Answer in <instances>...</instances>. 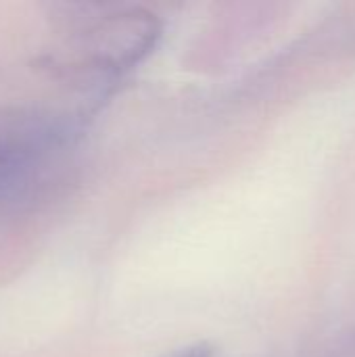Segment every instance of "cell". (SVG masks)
Here are the masks:
<instances>
[{"label":"cell","mask_w":355,"mask_h":357,"mask_svg":"<svg viewBox=\"0 0 355 357\" xmlns=\"http://www.w3.org/2000/svg\"><path fill=\"white\" fill-rule=\"evenodd\" d=\"M163 357H213V347L209 343H192V345L174 349Z\"/></svg>","instance_id":"2"},{"label":"cell","mask_w":355,"mask_h":357,"mask_svg":"<svg viewBox=\"0 0 355 357\" xmlns=\"http://www.w3.org/2000/svg\"><path fill=\"white\" fill-rule=\"evenodd\" d=\"M73 151L71 126L42 109L0 107V215L44 201L63 178Z\"/></svg>","instance_id":"1"}]
</instances>
